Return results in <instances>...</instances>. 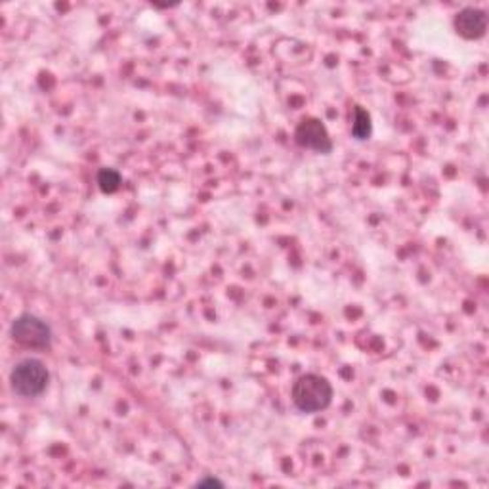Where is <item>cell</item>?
Segmentation results:
<instances>
[{"label":"cell","mask_w":489,"mask_h":489,"mask_svg":"<svg viewBox=\"0 0 489 489\" xmlns=\"http://www.w3.org/2000/svg\"><path fill=\"white\" fill-rule=\"evenodd\" d=\"M453 26H455L457 34H461L464 41H480L485 37L487 16L480 8H464L455 16Z\"/></svg>","instance_id":"obj_5"},{"label":"cell","mask_w":489,"mask_h":489,"mask_svg":"<svg viewBox=\"0 0 489 489\" xmlns=\"http://www.w3.org/2000/svg\"><path fill=\"white\" fill-rule=\"evenodd\" d=\"M10 335L26 348L49 350L52 346V327L33 314L16 317L10 327Z\"/></svg>","instance_id":"obj_3"},{"label":"cell","mask_w":489,"mask_h":489,"mask_svg":"<svg viewBox=\"0 0 489 489\" xmlns=\"http://www.w3.org/2000/svg\"><path fill=\"white\" fill-rule=\"evenodd\" d=\"M96 180H98V186H100V189L103 194H115L123 184V176L118 171L107 169V166H105V169L98 171Z\"/></svg>","instance_id":"obj_7"},{"label":"cell","mask_w":489,"mask_h":489,"mask_svg":"<svg viewBox=\"0 0 489 489\" xmlns=\"http://www.w3.org/2000/svg\"><path fill=\"white\" fill-rule=\"evenodd\" d=\"M50 373L37 357H26L10 373V386L19 398H37L49 388Z\"/></svg>","instance_id":"obj_2"},{"label":"cell","mask_w":489,"mask_h":489,"mask_svg":"<svg viewBox=\"0 0 489 489\" xmlns=\"http://www.w3.org/2000/svg\"><path fill=\"white\" fill-rule=\"evenodd\" d=\"M294 141L304 149H312L321 155L332 151V140L325 123L317 117H306L294 130Z\"/></svg>","instance_id":"obj_4"},{"label":"cell","mask_w":489,"mask_h":489,"mask_svg":"<svg viewBox=\"0 0 489 489\" xmlns=\"http://www.w3.org/2000/svg\"><path fill=\"white\" fill-rule=\"evenodd\" d=\"M205 485H212V487H224V482L218 478H212V476H207V478H201L195 487H205Z\"/></svg>","instance_id":"obj_8"},{"label":"cell","mask_w":489,"mask_h":489,"mask_svg":"<svg viewBox=\"0 0 489 489\" xmlns=\"http://www.w3.org/2000/svg\"><path fill=\"white\" fill-rule=\"evenodd\" d=\"M373 134L371 115L362 105H354V123H352V136L357 141H365Z\"/></svg>","instance_id":"obj_6"},{"label":"cell","mask_w":489,"mask_h":489,"mask_svg":"<svg viewBox=\"0 0 489 489\" xmlns=\"http://www.w3.org/2000/svg\"><path fill=\"white\" fill-rule=\"evenodd\" d=\"M291 398L301 413H319L327 409L332 401V386L325 377L308 373L296 378Z\"/></svg>","instance_id":"obj_1"}]
</instances>
